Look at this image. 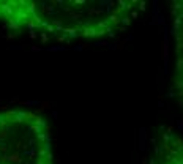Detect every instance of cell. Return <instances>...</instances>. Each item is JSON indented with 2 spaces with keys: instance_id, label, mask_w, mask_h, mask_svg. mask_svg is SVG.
Returning a JSON list of instances; mask_svg holds the SVG:
<instances>
[{
  "instance_id": "cell-4",
  "label": "cell",
  "mask_w": 183,
  "mask_h": 164,
  "mask_svg": "<svg viewBox=\"0 0 183 164\" xmlns=\"http://www.w3.org/2000/svg\"><path fill=\"white\" fill-rule=\"evenodd\" d=\"M149 164H183V136L172 128L156 133Z\"/></svg>"
},
{
  "instance_id": "cell-2",
  "label": "cell",
  "mask_w": 183,
  "mask_h": 164,
  "mask_svg": "<svg viewBox=\"0 0 183 164\" xmlns=\"http://www.w3.org/2000/svg\"><path fill=\"white\" fill-rule=\"evenodd\" d=\"M0 164H57L47 118L33 109L0 111Z\"/></svg>"
},
{
  "instance_id": "cell-3",
  "label": "cell",
  "mask_w": 183,
  "mask_h": 164,
  "mask_svg": "<svg viewBox=\"0 0 183 164\" xmlns=\"http://www.w3.org/2000/svg\"><path fill=\"white\" fill-rule=\"evenodd\" d=\"M169 19L172 39L171 96L183 114V0L169 3Z\"/></svg>"
},
{
  "instance_id": "cell-1",
  "label": "cell",
  "mask_w": 183,
  "mask_h": 164,
  "mask_svg": "<svg viewBox=\"0 0 183 164\" xmlns=\"http://www.w3.org/2000/svg\"><path fill=\"white\" fill-rule=\"evenodd\" d=\"M145 10V0H0V24L44 39H104L130 29Z\"/></svg>"
}]
</instances>
